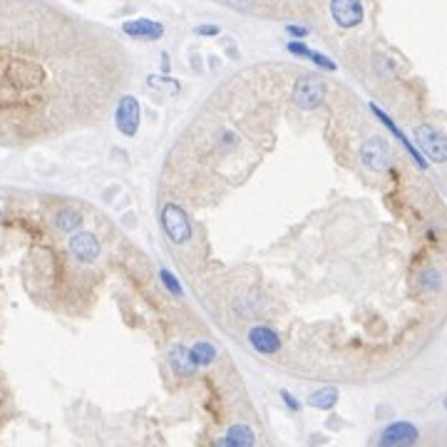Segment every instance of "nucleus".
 Returning a JSON list of instances; mask_svg holds the SVG:
<instances>
[{
	"instance_id": "f257e3e1",
	"label": "nucleus",
	"mask_w": 447,
	"mask_h": 447,
	"mask_svg": "<svg viewBox=\"0 0 447 447\" xmlns=\"http://www.w3.org/2000/svg\"><path fill=\"white\" fill-rule=\"evenodd\" d=\"M135 77L103 25L50 0H0V147L97 127Z\"/></svg>"
},
{
	"instance_id": "f03ea898",
	"label": "nucleus",
	"mask_w": 447,
	"mask_h": 447,
	"mask_svg": "<svg viewBox=\"0 0 447 447\" xmlns=\"http://www.w3.org/2000/svg\"><path fill=\"white\" fill-rule=\"evenodd\" d=\"M373 447H442V430H437L435 437H425V432L415 423L397 420L378 432Z\"/></svg>"
},
{
	"instance_id": "7ed1b4c3",
	"label": "nucleus",
	"mask_w": 447,
	"mask_h": 447,
	"mask_svg": "<svg viewBox=\"0 0 447 447\" xmlns=\"http://www.w3.org/2000/svg\"><path fill=\"white\" fill-rule=\"evenodd\" d=\"M291 100H294V105H298V107L303 109H313L318 107V105H323V100H326V85H323V79L313 77V75L301 77L294 85Z\"/></svg>"
},
{
	"instance_id": "20e7f679",
	"label": "nucleus",
	"mask_w": 447,
	"mask_h": 447,
	"mask_svg": "<svg viewBox=\"0 0 447 447\" xmlns=\"http://www.w3.org/2000/svg\"><path fill=\"white\" fill-rule=\"evenodd\" d=\"M162 224H165L167 236L174 243H179V246H184V243L189 241V236H192L187 211L176 204H167L165 209H162Z\"/></svg>"
},
{
	"instance_id": "39448f33",
	"label": "nucleus",
	"mask_w": 447,
	"mask_h": 447,
	"mask_svg": "<svg viewBox=\"0 0 447 447\" xmlns=\"http://www.w3.org/2000/svg\"><path fill=\"white\" fill-rule=\"evenodd\" d=\"M415 137H418V144L423 147V152L427 154L432 162H437V165L445 162L447 142H445V137H442V132H437L435 127H430V125H420L418 130H415Z\"/></svg>"
},
{
	"instance_id": "423d86ee",
	"label": "nucleus",
	"mask_w": 447,
	"mask_h": 447,
	"mask_svg": "<svg viewBox=\"0 0 447 447\" xmlns=\"http://www.w3.org/2000/svg\"><path fill=\"white\" fill-rule=\"evenodd\" d=\"M114 119H117V127L122 135L132 137L139 127V105L132 95H122L117 100V112H114Z\"/></svg>"
},
{
	"instance_id": "0eeeda50",
	"label": "nucleus",
	"mask_w": 447,
	"mask_h": 447,
	"mask_svg": "<svg viewBox=\"0 0 447 447\" xmlns=\"http://www.w3.org/2000/svg\"><path fill=\"white\" fill-rule=\"evenodd\" d=\"M361 159H363V165H368L370 169H378V172L388 169V167H391V149H388V142L380 139V137L368 139L361 149Z\"/></svg>"
},
{
	"instance_id": "6e6552de",
	"label": "nucleus",
	"mask_w": 447,
	"mask_h": 447,
	"mask_svg": "<svg viewBox=\"0 0 447 447\" xmlns=\"http://www.w3.org/2000/svg\"><path fill=\"white\" fill-rule=\"evenodd\" d=\"M331 13L340 28H356L363 20L361 0H331Z\"/></svg>"
},
{
	"instance_id": "1a4fd4ad",
	"label": "nucleus",
	"mask_w": 447,
	"mask_h": 447,
	"mask_svg": "<svg viewBox=\"0 0 447 447\" xmlns=\"http://www.w3.org/2000/svg\"><path fill=\"white\" fill-rule=\"evenodd\" d=\"M70 254H73L77 261H85V264L92 259H97V254H100V243H97L95 234H90V232L75 234V236L70 238Z\"/></svg>"
},
{
	"instance_id": "9d476101",
	"label": "nucleus",
	"mask_w": 447,
	"mask_h": 447,
	"mask_svg": "<svg viewBox=\"0 0 447 447\" xmlns=\"http://www.w3.org/2000/svg\"><path fill=\"white\" fill-rule=\"evenodd\" d=\"M249 340L251 345H254L259 353H276L278 348H281V343H278V335L273 333L268 326H254V328L249 331Z\"/></svg>"
},
{
	"instance_id": "9b49d317",
	"label": "nucleus",
	"mask_w": 447,
	"mask_h": 447,
	"mask_svg": "<svg viewBox=\"0 0 447 447\" xmlns=\"http://www.w3.org/2000/svg\"><path fill=\"white\" fill-rule=\"evenodd\" d=\"M122 30H125L130 38H142V40H159L165 35L162 23H154V20H132V23H125Z\"/></svg>"
},
{
	"instance_id": "f8f14e48",
	"label": "nucleus",
	"mask_w": 447,
	"mask_h": 447,
	"mask_svg": "<svg viewBox=\"0 0 447 447\" xmlns=\"http://www.w3.org/2000/svg\"><path fill=\"white\" fill-rule=\"evenodd\" d=\"M169 361H172V368L176 370L179 375H187V373H192V353L187 351V348H181V345H176L174 351L169 353Z\"/></svg>"
},
{
	"instance_id": "ddd939ff",
	"label": "nucleus",
	"mask_w": 447,
	"mask_h": 447,
	"mask_svg": "<svg viewBox=\"0 0 447 447\" xmlns=\"http://www.w3.org/2000/svg\"><path fill=\"white\" fill-rule=\"evenodd\" d=\"M189 353H192V361L199 363V365H206L214 358V348L209 343H197Z\"/></svg>"
},
{
	"instance_id": "4468645a",
	"label": "nucleus",
	"mask_w": 447,
	"mask_h": 447,
	"mask_svg": "<svg viewBox=\"0 0 447 447\" xmlns=\"http://www.w3.org/2000/svg\"><path fill=\"white\" fill-rule=\"evenodd\" d=\"M229 442H232V447H251V430H246V427H234V430L229 432Z\"/></svg>"
},
{
	"instance_id": "2eb2a0df",
	"label": "nucleus",
	"mask_w": 447,
	"mask_h": 447,
	"mask_svg": "<svg viewBox=\"0 0 447 447\" xmlns=\"http://www.w3.org/2000/svg\"><path fill=\"white\" fill-rule=\"evenodd\" d=\"M57 224L60 229H77L79 227V214L75 209H63L57 214Z\"/></svg>"
},
{
	"instance_id": "dca6fc26",
	"label": "nucleus",
	"mask_w": 447,
	"mask_h": 447,
	"mask_svg": "<svg viewBox=\"0 0 447 447\" xmlns=\"http://www.w3.org/2000/svg\"><path fill=\"white\" fill-rule=\"evenodd\" d=\"M333 400H335L333 391H323V393H318V395L311 397V402L313 405H318V408H328V405H333Z\"/></svg>"
},
{
	"instance_id": "f3484780",
	"label": "nucleus",
	"mask_w": 447,
	"mask_h": 447,
	"mask_svg": "<svg viewBox=\"0 0 447 447\" xmlns=\"http://www.w3.org/2000/svg\"><path fill=\"white\" fill-rule=\"evenodd\" d=\"M162 278H165V281H167V289H172L176 296L181 294V289H179V286H176V281H174V276H169V273H167V271H162Z\"/></svg>"
},
{
	"instance_id": "a211bd4d",
	"label": "nucleus",
	"mask_w": 447,
	"mask_h": 447,
	"mask_svg": "<svg viewBox=\"0 0 447 447\" xmlns=\"http://www.w3.org/2000/svg\"><path fill=\"white\" fill-rule=\"evenodd\" d=\"M289 50H291V52H296V55H303V57H308V52H311V50H308V47L301 45V43H291Z\"/></svg>"
},
{
	"instance_id": "6ab92c4d",
	"label": "nucleus",
	"mask_w": 447,
	"mask_h": 447,
	"mask_svg": "<svg viewBox=\"0 0 447 447\" xmlns=\"http://www.w3.org/2000/svg\"><path fill=\"white\" fill-rule=\"evenodd\" d=\"M197 33L199 35H216V33H219V28H216V25H211V28H199Z\"/></svg>"
},
{
	"instance_id": "aec40b11",
	"label": "nucleus",
	"mask_w": 447,
	"mask_h": 447,
	"mask_svg": "<svg viewBox=\"0 0 447 447\" xmlns=\"http://www.w3.org/2000/svg\"><path fill=\"white\" fill-rule=\"evenodd\" d=\"M289 30H291V33H294V35H298V38H303V35H308V30H306V28H294V25H291Z\"/></svg>"
},
{
	"instance_id": "412c9836",
	"label": "nucleus",
	"mask_w": 447,
	"mask_h": 447,
	"mask_svg": "<svg viewBox=\"0 0 447 447\" xmlns=\"http://www.w3.org/2000/svg\"><path fill=\"white\" fill-rule=\"evenodd\" d=\"M234 6H238V8H246V6H254V0H232Z\"/></svg>"
}]
</instances>
